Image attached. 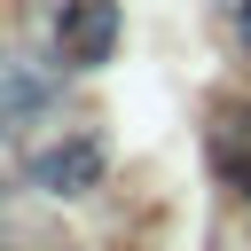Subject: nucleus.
Here are the masks:
<instances>
[{
    "mask_svg": "<svg viewBox=\"0 0 251 251\" xmlns=\"http://www.w3.org/2000/svg\"><path fill=\"white\" fill-rule=\"evenodd\" d=\"M24 180L39 196H86V188H102V141L94 133H63V141H47L24 165Z\"/></svg>",
    "mask_w": 251,
    "mask_h": 251,
    "instance_id": "f257e3e1",
    "label": "nucleus"
},
{
    "mask_svg": "<svg viewBox=\"0 0 251 251\" xmlns=\"http://www.w3.org/2000/svg\"><path fill=\"white\" fill-rule=\"evenodd\" d=\"M110 47H118V0H71L55 24V55L94 71V63H110Z\"/></svg>",
    "mask_w": 251,
    "mask_h": 251,
    "instance_id": "f03ea898",
    "label": "nucleus"
},
{
    "mask_svg": "<svg viewBox=\"0 0 251 251\" xmlns=\"http://www.w3.org/2000/svg\"><path fill=\"white\" fill-rule=\"evenodd\" d=\"M55 102V71L31 55H0V126H24Z\"/></svg>",
    "mask_w": 251,
    "mask_h": 251,
    "instance_id": "7ed1b4c3",
    "label": "nucleus"
},
{
    "mask_svg": "<svg viewBox=\"0 0 251 251\" xmlns=\"http://www.w3.org/2000/svg\"><path fill=\"white\" fill-rule=\"evenodd\" d=\"M204 149H212V173H220L227 188H251V110H243V102L204 126Z\"/></svg>",
    "mask_w": 251,
    "mask_h": 251,
    "instance_id": "20e7f679",
    "label": "nucleus"
},
{
    "mask_svg": "<svg viewBox=\"0 0 251 251\" xmlns=\"http://www.w3.org/2000/svg\"><path fill=\"white\" fill-rule=\"evenodd\" d=\"M227 31H235V47L251 55V0H227Z\"/></svg>",
    "mask_w": 251,
    "mask_h": 251,
    "instance_id": "39448f33",
    "label": "nucleus"
},
{
    "mask_svg": "<svg viewBox=\"0 0 251 251\" xmlns=\"http://www.w3.org/2000/svg\"><path fill=\"white\" fill-rule=\"evenodd\" d=\"M0 251H8V235H0Z\"/></svg>",
    "mask_w": 251,
    "mask_h": 251,
    "instance_id": "423d86ee",
    "label": "nucleus"
}]
</instances>
